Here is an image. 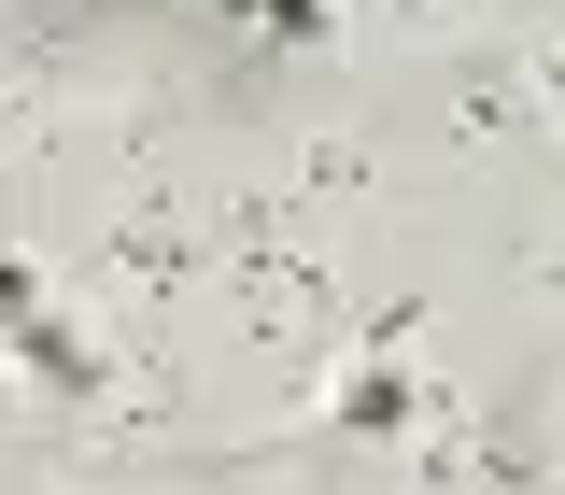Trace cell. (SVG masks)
Here are the masks:
<instances>
[{
	"instance_id": "3957f363",
	"label": "cell",
	"mask_w": 565,
	"mask_h": 495,
	"mask_svg": "<svg viewBox=\"0 0 565 495\" xmlns=\"http://www.w3.org/2000/svg\"><path fill=\"white\" fill-rule=\"evenodd\" d=\"M226 14H255V29H282V43H311V29H326V0H226Z\"/></svg>"
},
{
	"instance_id": "277c9868",
	"label": "cell",
	"mask_w": 565,
	"mask_h": 495,
	"mask_svg": "<svg viewBox=\"0 0 565 495\" xmlns=\"http://www.w3.org/2000/svg\"><path fill=\"white\" fill-rule=\"evenodd\" d=\"M552 99H565V57H552Z\"/></svg>"
},
{
	"instance_id": "7a4b0ae2",
	"label": "cell",
	"mask_w": 565,
	"mask_h": 495,
	"mask_svg": "<svg viewBox=\"0 0 565 495\" xmlns=\"http://www.w3.org/2000/svg\"><path fill=\"white\" fill-rule=\"evenodd\" d=\"M14 354H29V368H43V382H71V397H99V368H85V354H71L57 326H43V297H29V312H14Z\"/></svg>"
},
{
	"instance_id": "6da1fadb",
	"label": "cell",
	"mask_w": 565,
	"mask_h": 495,
	"mask_svg": "<svg viewBox=\"0 0 565 495\" xmlns=\"http://www.w3.org/2000/svg\"><path fill=\"white\" fill-rule=\"evenodd\" d=\"M340 424H353V439H396V424H411V382H396V340H367V368L340 382Z\"/></svg>"
}]
</instances>
